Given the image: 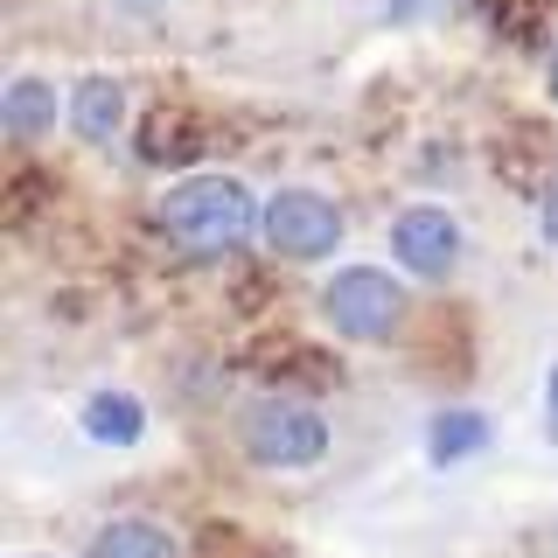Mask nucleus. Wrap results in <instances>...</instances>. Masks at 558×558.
<instances>
[{
	"mask_svg": "<svg viewBox=\"0 0 558 558\" xmlns=\"http://www.w3.org/2000/svg\"><path fill=\"white\" fill-rule=\"evenodd\" d=\"M154 217H161L174 252H189V258H238L244 244L258 238L266 203H258L238 174H189V182H174L161 196Z\"/></svg>",
	"mask_w": 558,
	"mask_h": 558,
	"instance_id": "obj_1",
	"label": "nucleus"
},
{
	"mask_svg": "<svg viewBox=\"0 0 558 558\" xmlns=\"http://www.w3.org/2000/svg\"><path fill=\"white\" fill-rule=\"evenodd\" d=\"M244 461L266 468V475H293V468H314L328 453V418L307 405V398H258L238 418Z\"/></svg>",
	"mask_w": 558,
	"mask_h": 558,
	"instance_id": "obj_2",
	"label": "nucleus"
},
{
	"mask_svg": "<svg viewBox=\"0 0 558 558\" xmlns=\"http://www.w3.org/2000/svg\"><path fill=\"white\" fill-rule=\"evenodd\" d=\"M405 314H412V301L384 266H342L322 287V322L336 328L342 342L377 349V342H391L398 328H405Z\"/></svg>",
	"mask_w": 558,
	"mask_h": 558,
	"instance_id": "obj_3",
	"label": "nucleus"
},
{
	"mask_svg": "<svg viewBox=\"0 0 558 558\" xmlns=\"http://www.w3.org/2000/svg\"><path fill=\"white\" fill-rule=\"evenodd\" d=\"M258 238H266L272 258H287V266H322V258H336L342 244V209L322 196V189H272L266 196V217H258Z\"/></svg>",
	"mask_w": 558,
	"mask_h": 558,
	"instance_id": "obj_4",
	"label": "nucleus"
},
{
	"mask_svg": "<svg viewBox=\"0 0 558 558\" xmlns=\"http://www.w3.org/2000/svg\"><path fill=\"white\" fill-rule=\"evenodd\" d=\"M391 258L412 279H447L461 266V223L447 217L440 203H412L391 217Z\"/></svg>",
	"mask_w": 558,
	"mask_h": 558,
	"instance_id": "obj_5",
	"label": "nucleus"
},
{
	"mask_svg": "<svg viewBox=\"0 0 558 558\" xmlns=\"http://www.w3.org/2000/svg\"><path fill=\"white\" fill-rule=\"evenodd\" d=\"M119 126H126V84L119 77H84L77 92H70V133H77L84 147H112Z\"/></svg>",
	"mask_w": 558,
	"mask_h": 558,
	"instance_id": "obj_6",
	"label": "nucleus"
},
{
	"mask_svg": "<svg viewBox=\"0 0 558 558\" xmlns=\"http://www.w3.org/2000/svg\"><path fill=\"white\" fill-rule=\"evenodd\" d=\"M84 440L92 447H140V433H147V405H140L133 391H92L77 412Z\"/></svg>",
	"mask_w": 558,
	"mask_h": 558,
	"instance_id": "obj_7",
	"label": "nucleus"
},
{
	"mask_svg": "<svg viewBox=\"0 0 558 558\" xmlns=\"http://www.w3.org/2000/svg\"><path fill=\"white\" fill-rule=\"evenodd\" d=\"M92 558H182V537L154 517H112L92 531Z\"/></svg>",
	"mask_w": 558,
	"mask_h": 558,
	"instance_id": "obj_8",
	"label": "nucleus"
},
{
	"mask_svg": "<svg viewBox=\"0 0 558 558\" xmlns=\"http://www.w3.org/2000/svg\"><path fill=\"white\" fill-rule=\"evenodd\" d=\"M482 447H488V418L475 405L433 412V426H426V461L433 468H453V461H468V453H482Z\"/></svg>",
	"mask_w": 558,
	"mask_h": 558,
	"instance_id": "obj_9",
	"label": "nucleus"
},
{
	"mask_svg": "<svg viewBox=\"0 0 558 558\" xmlns=\"http://www.w3.org/2000/svg\"><path fill=\"white\" fill-rule=\"evenodd\" d=\"M0 126H8L14 140H43L49 126H57V84L14 77L8 92H0Z\"/></svg>",
	"mask_w": 558,
	"mask_h": 558,
	"instance_id": "obj_10",
	"label": "nucleus"
},
{
	"mask_svg": "<svg viewBox=\"0 0 558 558\" xmlns=\"http://www.w3.org/2000/svg\"><path fill=\"white\" fill-rule=\"evenodd\" d=\"M447 0H384V22L391 28H412V22H426V14H440Z\"/></svg>",
	"mask_w": 558,
	"mask_h": 558,
	"instance_id": "obj_11",
	"label": "nucleus"
},
{
	"mask_svg": "<svg viewBox=\"0 0 558 558\" xmlns=\"http://www.w3.org/2000/svg\"><path fill=\"white\" fill-rule=\"evenodd\" d=\"M537 231H545V238L558 244V174L545 182V209H537Z\"/></svg>",
	"mask_w": 558,
	"mask_h": 558,
	"instance_id": "obj_12",
	"label": "nucleus"
},
{
	"mask_svg": "<svg viewBox=\"0 0 558 558\" xmlns=\"http://www.w3.org/2000/svg\"><path fill=\"white\" fill-rule=\"evenodd\" d=\"M545 412H551V426H558V363L545 371Z\"/></svg>",
	"mask_w": 558,
	"mask_h": 558,
	"instance_id": "obj_13",
	"label": "nucleus"
},
{
	"mask_svg": "<svg viewBox=\"0 0 558 558\" xmlns=\"http://www.w3.org/2000/svg\"><path fill=\"white\" fill-rule=\"evenodd\" d=\"M551 105H558V49H551Z\"/></svg>",
	"mask_w": 558,
	"mask_h": 558,
	"instance_id": "obj_14",
	"label": "nucleus"
},
{
	"mask_svg": "<svg viewBox=\"0 0 558 558\" xmlns=\"http://www.w3.org/2000/svg\"><path fill=\"white\" fill-rule=\"evenodd\" d=\"M126 8H161V0H126Z\"/></svg>",
	"mask_w": 558,
	"mask_h": 558,
	"instance_id": "obj_15",
	"label": "nucleus"
},
{
	"mask_svg": "<svg viewBox=\"0 0 558 558\" xmlns=\"http://www.w3.org/2000/svg\"><path fill=\"white\" fill-rule=\"evenodd\" d=\"M35 558H43V551H35Z\"/></svg>",
	"mask_w": 558,
	"mask_h": 558,
	"instance_id": "obj_16",
	"label": "nucleus"
}]
</instances>
